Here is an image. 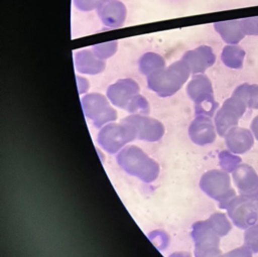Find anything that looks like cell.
I'll return each mask as SVG.
<instances>
[{"mask_svg":"<svg viewBox=\"0 0 258 257\" xmlns=\"http://www.w3.org/2000/svg\"><path fill=\"white\" fill-rule=\"evenodd\" d=\"M190 74L188 65L179 59L148 75L147 87L160 97L172 96L184 85Z\"/></svg>","mask_w":258,"mask_h":257,"instance_id":"cell-1","label":"cell"},{"mask_svg":"<svg viewBox=\"0 0 258 257\" xmlns=\"http://www.w3.org/2000/svg\"><path fill=\"white\" fill-rule=\"evenodd\" d=\"M117 162L128 174L143 182H152L159 173V165L135 145L124 147L117 155Z\"/></svg>","mask_w":258,"mask_h":257,"instance_id":"cell-2","label":"cell"},{"mask_svg":"<svg viewBox=\"0 0 258 257\" xmlns=\"http://www.w3.org/2000/svg\"><path fill=\"white\" fill-rule=\"evenodd\" d=\"M201 189L219 203L220 209H227L230 201L236 197L231 185L230 175L225 170L212 169L205 172L200 179Z\"/></svg>","mask_w":258,"mask_h":257,"instance_id":"cell-3","label":"cell"},{"mask_svg":"<svg viewBox=\"0 0 258 257\" xmlns=\"http://www.w3.org/2000/svg\"><path fill=\"white\" fill-rule=\"evenodd\" d=\"M188 97L195 102L196 115H206L212 117L219 104L214 97L213 86L210 79L205 74H197L186 86Z\"/></svg>","mask_w":258,"mask_h":257,"instance_id":"cell-4","label":"cell"},{"mask_svg":"<svg viewBox=\"0 0 258 257\" xmlns=\"http://www.w3.org/2000/svg\"><path fill=\"white\" fill-rule=\"evenodd\" d=\"M137 138L134 126L124 120L120 124L109 123L98 134V143L109 153H116L125 144Z\"/></svg>","mask_w":258,"mask_h":257,"instance_id":"cell-5","label":"cell"},{"mask_svg":"<svg viewBox=\"0 0 258 257\" xmlns=\"http://www.w3.org/2000/svg\"><path fill=\"white\" fill-rule=\"evenodd\" d=\"M226 210L234 225L240 229L258 225V197L236 196Z\"/></svg>","mask_w":258,"mask_h":257,"instance_id":"cell-6","label":"cell"},{"mask_svg":"<svg viewBox=\"0 0 258 257\" xmlns=\"http://www.w3.org/2000/svg\"><path fill=\"white\" fill-rule=\"evenodd\" d=\"M191 238L195 243V257H219L220 237L210 227L208 221H199L192 225Z\"/></svg>","mask_w":258,"mask_h":257,"instance_id":"cell-7","label":"cell"},{"mask_svg":"<svg viewBox=\"0 0 258 257\" xmlns=\"http://www.w3.org/2000/svg\"><path fill=\"white\" fill-rule=\"evenodd\" d=\"M84 114L96 127L117 119V112L109 104L107 98L99 93H91L84 96L81 100Z\"/></svg>","mask_w":258,"mask_h":257,"instance_id":"cell-8","label":"cell"},{"mask_svg":"<svg viewBox=\"0 0 258 257\" xmlns=\"http://www.w3.org/2000/svg\"><path fill=\"white\" fill-rule=\"evenodd\" d=\"M246 109L247 105L241 98L232 95L226 99L222 107L215 114L214 123L218 135L224 137L231 128L237 126Z\"/></svg>","mask_w":258,"mask_h":257,"instance_id":"cell-9","label":"cell"},{"mask_svg":"<svg viewBox=\"0 0 258 257\" xmlns=\"http://www.w3.org/2000/svg\"><path fill=\"white\" fill-rule=\"evenodd\" d=\"M123 120L134 126L137 132V139L154 142L163 136L164 127L156 119L141 114H133Z\"/></svg>","mask_w":258,"mask_h":257,"instance_id":"cell-10","label":"cell"},{"mask_svg":"<svg viewBox=\"0 0 258 257\" xmlns=\"http://www.w3.org/2000/svg\"><path fill=\"white\" fill-rule=\"evenodd\" d=\"M138 94L139 86L132 79L118 80L116 83L109 86L107 90V97L110 102L126 111Z\"/></svg>","mask_w":258,"mask_h":257,"instance_id":"cell-11","label":"cell"},{"mask_svg":"<svg viewBox=\"0 0 258 257\" xmlns=\"http://www.w3.org/2000/svg\"><path fill=\"white\" fill-rule=\"evenodd\" d=\"M232 177L240 195L258 197V174L247 163H240L233 171Z\"/></svg>","mask_w":258,"mask_h":257,"instance_id":"cell-12","label":"cell"},{"mask_svg":"<svg viewBox=\"0 0 258 257\" xmlns=\"http://www.w3.org/2000/svg\"><path fill=\"white\" fill-rule=\"evenodd\" d=\"M190 140L198 145L213 143L217 137L215 123L211 117L206 115H197L188 127Z\"/></svg>","mask_w":258,"mask_h":257,"instance_id":"cell-13","label":"cell"},{"mask_svg":"<svg viewBox=\"0 0 258 257\" xmlns=\"http://www.w3.org/2000/svg\"><path fill=\"white\" fill-rule=\"evenodd\" d=\"M181 59L188 65L191 74H204L215 63L216 54L211 46L200 45L195 49L184 52Z\"/></svg>","mask_w":258,"mask_h":257,"instance_id":"cell-14","label":"cell"},{"mask_svg":"<svg viewBox=\"0 0 258 257\" xmlns=\"http://www.w3.org/2000/svg\"><path fill=\"white\" fill-rule=\"evenodd\" d=\"M97 13L105 26L117 28L126 18V7L119 0H103L97 7Z\"/></svg>","mask_w":258,"mask_h":257,"instance_id":"cell-15","label":"cell"},{"mask_svg":"<svg viewBox=\"0 0 258 257\" xmlns=\"http://www.w3.org/2000/svg\"><path fill=\"white\" fill-rule=\"evenodd\" d=\"M224 137L227 148L235 154H243L247 152L254 144V135L252 131L238 126L231 128Z\"/></svg>","mask_w":258,"mask_h":257,"instance_id":"cell-16","label":"cell"},{"mask_svg":"<svg viewBox=\"0 0 258 257\" xmlns=\"http://www.w3.org/2000/svg\"><path fill=\"white\" fill-rule=\"evenodd\" d=\"M75 65L78 72L89 75L99 74L105 69V61L89 49H83L76 53Z\"/></svg>","mask_w":258,"mask_h":257,"instance_id":"cell-17","label":"cell"},{"mask_svg":"<svg viewBox=\"0 0 258 257\" xmlns=\"http://www.w3.org/2000/svg\"><path fill=\"white\" fill-rule=\"evenodd\" d=\"M214 28L228 44H238L246 35L241 19L219 21L214 23Z\"/></svg>","mask_w":258,"mask_h":257,"instance_id":"cell-18","label":"cell"},{"mask_svg":"<svg viewBox=\"0 0 258 257\" xmlns=\"http://www.w3.org/2000/svg\"><path fill=\"white\" fill-rule=\"evenodd\" d=\"M245 50L238 44H228L224 46L221 59L223 63L231 69H241L245 58Z\"/></svg>","mask_w":258,"mask_h":257,"instance_id":"cell-19","label":"cell"},{"mask_svg":"<svg viewBox=\"0 0 258 257\" xmlns=\"http://www.w3.org/2000/svg\"><path fill=\"white\" fill-rule=\"evenodd\" d=\"M232 95L241 98L246 103L247 108L258 110V84H241L234 90Z\"/></svg>","mask_w":258,"mask_h":257,"instance_id":"cell-20","label":"cell"},{"mask_svg":"<svg viewBox=\"0 0 258 257\" xmlns=\"http://www.w3.org/2000/svg\"><path fill=\"white\" fill-rule=\"evenodd\" d=\"M139 71L145 75L148 76L151 73L164 68L165 67V60L163 57L155 52H146L144 53L138 61Z\"/></svg>","mask_w":258,"mask_h":257,"instance_id":"cell-21","label":"cell"},{"mask_svg":"<svg viewBox=\"0 0 258 257\" xmlns=\"http://www.w3.org/2000/svg\"><path fill=\"white\" fill-rule=\"evenodd\" d=\"M207 221L210 227L219 237L226 236L232 229L230 221L223 213H214L209 219H207Z\"/></svg>","mask_w":258,"mask_h":257,"instance_id":"cell-22","label":"cell"},{"mask_svg":"<svg viewBox=\"0 0 258 257\" xmlns=\"http://www.w3.org/2000/svg\"><path fill=\"white\" fill-rule=\"evenodd\" d=\"M219 161L220 165L223 170L227 172H232L241 162V158L235 153L231 152L230 150L221 151L219 154Z\"/></svg>","mask_w":258,"mask_h":257,"instance_id":"cell-23","label":"cell"},{"mask_svg":"<svg viewBox=\"0 0 258 257\" xmlns=\"http://www.w3.org/2000/svg\"><path fill=\"white\" fill-rule=\"evenodd\" d=\"M118 42L117 41H109L106 43H100L93 45L92 50L95 52V54L101 58V59H106L110 56H112L116 50H117Z\"/></svg>","mask_w":258,"mask_h":257,"instance_id":"cell-24","label":"cell"},{"mask_svg":"<svg viewBox=\"0 0 258 257\" xmlns=\"http://www.w3.org/2000/svg\"><path fill=\"white\" fill-rule=\"evenodd\" d=\"M244 245L253 253H258V225L245 229Z\"/></svg>","mask_w":258,"mask_h":257,"instance_id":"cell-25","label":"cell"},{"mask_svg":"<svg viewBox=\"0 0 258 257\" xmlns=\"http://www.w3.org/2000/svg\"><path fill=\"white\" fill-rule=\"evenodd\" d=\"M148 237L151 240V242L155 244V246L158 250L165 249L168 244V241H169L168 236L162 231H154V232L150 233L148 235Z\"/></svg>","mask_w":258,"mask_h":257,"instance_id":"cell-26","label":"cell"},{"mask_svg":"<svg viewBox=\"0 0 258 257\" xmlns=\"http://www.w3.org/2000/svg\"><path fill=\"white\" fill-rule=\"evenodd\" d=\"M246 35H258V16L241 19Z\"/></svg>","mask_w":258,"mask_h":257,"instance_id":"cell-27","label":"cell"},{"mask_svg":"<svg viewBox=\"0 0 258 257\" xmlns=\"http://www.w3.org/2000/svg\"><path fill=\"white\" fill-rule=\"evenodd\" d=\"M74 5L82 11H91L98 7L103 0H73Z\"/></svg>","mask_w":258,"mask_h":257,"instance_id":"cell-28","label":"cell"},{"mask_svg":"<svg viewBox=\"0 0 258 257\" xmlns=\"http://www.w3.org/2000/svg\"><path fill=\"white\" fill-rule=\"evenodd\" d=\"M252 251L245 245L235 248L225 254H221L219 257H252Z\"/></svg>","mask_w":258,"mask_h":257,"instance_id":"cell-29","label":"cell"},{"mask_svg":"<svg viewBox=\"0 0 258 257\" xmlns=\"http://www.w3.org/2000/svg\"><path fill=\"white\" fill-rule=\"evenodd\" d=\"M77 81H78V88H79V93L80 94H83L85 93L88 88H89V83L87 82L86 79L84 78H80V77H77Z\"/></svg>","mask_w":258,"mask_h":257,"instance_id":"cell-30","label":"cell"},{"mask_svg":"<svg viewBox=\"0 0 258 257\" xmlns=\"http://www.w3.org/2000/svg\"><path fill=\"white\" fill-rule=\"evenodd\" d=\"M250 129H251L254 137L258 140V115L253 118L251 125H250Z\"/></svg>","mask_w":258,"mask_h":257,"instance_id":"cell-31","label":"cell"},{"mask_svg":"<svg viewBox=\"0 0 258 257\" xmlns=\"http://www.w3.org/2000/svg\"><path fill=\"white\" fill-rule=\"evenodd\" d=\"M169 257H191V255L188 252H175L172 253Z\"/></svg>","mask_w":258,"mask_h":257,"instance_id":"cell-32","label":"cell"}]
</instances>
